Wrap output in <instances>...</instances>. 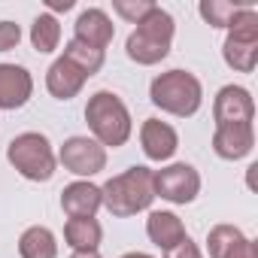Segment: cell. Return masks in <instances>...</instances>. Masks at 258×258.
Returning <instances> with one entry per match:
<instances>
[{
    "label": "cell",
    "instance_id": "1",
    "mask_svg": "<svg viewBox=\"0 0 258 258\" xmlns=\"http://www.w3.org/2000/svg\"><path fill=\"white\" fill-rule=\"evenodd\" d=\"M85 121L100 146H124L131 137V112L121 103L118 94L112 91H97L91 94L85 106Z\"/></svg>",
    "mask_w": 258,
    "mask_h": 258
},
{
    "label": "cell",
    "instance_id": "2",
    "mask_svg": "<svg viewBox=\"0 0 258 258\" xmlns=\"http://www.w3.org/2000/svg\"><path fill=\"white\" fill-rule=\"evenodd\" d=\"M100 198H103V207L112 216H118V219L134 216L140 210H149V204L155 201L152 170L149 167H131V170H124L121 176H112L100 188Z\"/></svg>",
    "mask_w": 258,
    "mask_h": 258
},
{
    "label": "cell",
    "instance_id": "3",
    "mask_svg": "<svg viewBox=\"0 0 258 258\" xmlns=\"http://www.w3.org/2000/svg\"><path fill=\"white\" fill-rule=\"evenodd\" d=\"M170 40H173V16L164 13L161 7H155L149 16H143L137 22V31L127 37L124 49H127L131 61L149 67V64H158L161 58H167Z\"/></svg>",
    "mask_w": 258,
    "mask_h": 258
},
{
    "label": "cell",
    "instance_id": "4",
    "mask_svg": "<svg viewBox=\"0 0 258 258\" xmlns=\"http://www.w3.org/2000/svg\"><path fill=\"white\" fill-rule=\"evenodd\" d=\"M201 97H204V88L198 82V76L185 73V70H170V73H161L158 79H152V103L161 106L164 112H173V115H195L198 106H201Z\"/></svg>",
    "mask_w": 258,
    "mask_h": 258
},
{
    "label": "cell",
    "instance_id": "5",
    "mask_svg": "<svg viewBox=\"0 0 258 258\" xmlns=\"http://www.w3.org/2000/svg\"><path fill=\"white\" fill-rule=\"evenodd\" d=\"M225 64L240 70V73H252L258 64V16L255 10L243 7L234 22L228 25V40L222 46Z\"/></svg>",
    "mask_w": 258,
    "mask_h": 258
},
{
    "label": "cell",
    "instance_id": "6",
    "mask_svg": "<svg viewBox=\"0 0 258 258\" xmlns=\"http://www.w3.org/2000/svg\"><path fill=\"white\" fill-rule=\"evenodd\" d=\"M7 158L25 179H34V182H46L55 173V152H52L49 140L34 131L19 134L7 149Z\"/></svg>",
    "mask_w": 258,
    "mask_h": 258
},
{
    "label": "cell",
    "instance_id": "7",
    "mask_svg": "<svg viewBox=\"0 0 258 258\" xmlns=\"http://www.w3.org/2000/svg\"><path fill=\"white\" fill-rule=\"evenodd\" d=\"M152 191L170 204H191L201 191V176L191 164H170L152 173Z\"/></svg>",
    "mask_w": 258,
    "mask_h": 258
},
{
    "label": "cell",
    "instance_id": "8",
    "mask_svg": "<svg viewBox=\"0 0 258 258\" xmlns=\"http://www.w3.org/2000/svg\"><path fill=\"white\" fill-rule=\"evenodd\" d=\"M58 158L76 176H94L106 167V149L97 140H88V137H70L61 146Z\"/></svg>",
    "mask_w": 258,
    "mask_h": 258
},
{
    "label": "cell",
    "instance_id": "9",
    "mask_svg": "<svg viewBox=\"0 0 258 258\" xmlns=\"http://www.w3.org/2000/svg\"><path fill=\"white\" fill-rule=\"evenodd\" d=\"M213 115H216V127H222V124H252L255 100H252V94H249L246 88H240V85H225V88L216 94Z\"/></svg>",
    "mask_w": 258,
    "mask_h": 258
},
{
    "label": "cell",
    "instance_id": "10",
    "mask_svg": "<svg viewBox=\"0 0 258 258\" xmlns=\"http://www.w3.org/2000/svg\"><path fill=\"white\" fill-rule=\"evenodd\" d=\"M207 246L213 258H258L255 243L243 237V231H237L234 225H216L207 237Z\"/></svg>",
    "mask_w": 258,
    "mask_h": 258
},
{
    "label": "cell",
    "instance_id": "11",
    "mask_svg": "<svg viewBox=\"0 0 258 258\" xmlns=\"http://www.w3.org/2000/svg\"><path fill=\"white\" fill-rule=\"evenodd\" d=\"M140 143H143V152L152 161H167L179 149L176 131H173L167 121H161V118H146L143 121V127H140Z\"/></svg>",
    "mask_w": 258,
    "mask_h": 258
},
{
    "label": "cell",
    "instance_id": "12",
    "mask_svg": "<svg viewBox=\"0 0 258 258\" xmlns=\"http://www.w3.org/2000/svg\"><path fill=\"white\" fill-rule=\"evenodd\" d=\"M34 91V79L25 67L0 64V109H19L28 103Z\"/></svg>",
    "mask_w": 258,
    "mask_h": 258
},
{
    "label": "cell",
    "instance_id": "13",
    "mask_svg": "<svg viewBox=\"0 0 258 258\" xmlns=\"http://www.w3.org/2000/svg\"><path fill=\"white\" fill-rule=\"evenodd\" d=\"M255 146V131L252 124H222L216 127L213 134V149L219 158H228V161H237L243 155H249Z\"/></svg>",
    "mask_w": 258,
    "mask_h": 258
},
{
    "label": "cell",
    "instance_id": "14",
    "mask_svg": "<svg viewBox=\"0 0 258 258\" xmlns=\"http://www.w3.org/2000/svg\"><path fill=\"white\" fill-rule=\"evenodd\" d=\"M85 79H88V76H85L76 64H70L67 58H58V61L49 67V73H46V88H49L52 97L70 100V97H76V94L82 91Z\"/></svg>",
    "mask_w": 258,
    "mask_h": 258
},
{
    "label": "cell",
    "instance_id": "15",
    "mask_svg": "<svg viewBox=\"0 0 258 258\" xmlns=\"http://www.w3.org/2000/svg\"><path fill=\"white\" fill-rule=\"evenodd\" d=\"M100 204H103L100 188L91 182H70L61 191V207L70 219H94Z\"/></svg>",
    "mask_w": 258,
    "mask_h": 258
},
{
    "label": "cell",
    "instance_id": "16",
    "mask_svg": "<svg viewBox=\"0 0 258 258\" xmlns=\"http://www.w3.org/2000/svg\"><path fill=\"white\" fill-rule=\"evenodd\" d=\"M112 34H115V28H112V22L106 19L103 10H85V13H79V19H76V37H73V40H79V43H85V46L103 52V49L109 46Z\"/></svg>",
    "mask_w": 258,
    "mask_h": 258
},
{
    "label": "cell",
    "instance_id": "17",
    "mask_svg": "<svg viewBox=\"0 0 258 258\" xmlns=\"http://www.w3.org/2000/svg\"><path fill=\"white\" fill-rule=\"evenodd\" d=\"M146 234H149V240H152L155 246H161V249L167 252V249H173L179 240H185V225L179 222V216L158 210V213H152V216L146 219Z\"/></svg>",
    "mask_w": 258,
    "mask_h": 258
},
{
    "label": "cell",
    "instance_id": "18",
    "mask_svg": "<svg viewBox=\"0 0 258 258\" xmlns=\"http://www.w3.org/2000/svg\"><path fill=\"white\" fill-rule=\"evenodd\" d=\"M19 252L22 258H55L58 255V243H55V234L43 225H34L22 234L19 240Z\"/></svg>",
    "mask_w": 258,
    "mask_h": 258
},
{
    "label": "cell",
    "instance_id": "19",
    "mask_svg": "<svg viewBox=\"0 0 258 258\" xmlns=\"http://www.w3.org/2000/svg\"><path fill=\"white\" fill-rule=\"evenodd\" d=\"M64 237L73 246V252H88V249H97L103 231L94 219H70L64 228Z\"/></svg>",
    "mask_w": 258,
    "mask_h": 258
},
{
    "label": "cell",
    "instance_id": "20",
    "mask_svg": "<svg viewBox=\"0 0 258 258\" xmlns=\"http://www.w3.org/2000/svg\"><path fill=\"white\" fill-rule=\"evenodd\" d=\"M58 40H61V25L55 16H37V22L31 25V43L37 52H55L58 49Z\"/></svg>",
    "mask_w": 258,
    "mask_h": 258
},
{
    "label": "cell",
    "instance_id": "21",
    "mask_svg": "<svg viewBox=\"0 0 258 258\" xmlns=\"http://www.w3.org/2000/svg\"><path fill=\"white\" fill-rule=\"evenodd\" d=\"M64 58H67L70 64H76L85 76H91V73H97V70L103 67V52H100V49H91V46H85V43H79V40H70V43L64 46Z\"/></svg>",
    "mask_w": 258,
    "mask_h": 258
},
{
    "label": "cell",
    "instance_id": "22",
    "mask_svg": "<svg viewBox=\"0 0 258 258\" xmlns=\"http://www.w3.org/2000/svg\"><path fill=\"white\" fill-rule=\"evenodd\" d=\"M198 10H201V16H204L207 25H213V28H228V25L234 22V16H237L243 7H240V4H231V0H207V4H201Z\"/></svg>",
    "mask_w": 258,
    "mask_h": 258
},
{
    "label": "cell",
    "instance_id": "23",
    "mask_svg": "<svg viewBox=\"0 0 258 258\" xmlns=\"http://www.w3.org/2000/svg\"><path fill=\"white\" fill-rule=\"evenodd\" d=\"M112 10L121 19H127L131 25H137L143 16H149L155 10V4H152V0H112Z\"/></svg>",
    "mask_w": 258,
    "mask_h": 258
},
{
    "label": "cell",
    "instance_id": "24",
    "mask_svg": "<svg viewBox=\"0 0 258 258\" xmlns=\"http://www.w3.org/2000/svg\"><path fill=\"white\" fill-rule=\"evenodd\" d=\"M19 40H22V28L16 22H0V52L16 49Z\"/></svg>",
    "mask_w": 258,
    "mask_h": 258
},
{
    "label": "cell",
    "instance_id": "25",
    "mask_svg": "<svg viewBox=\"0 0 258 258\" xmlns=\"http://www.w3.org/2000/svg\"><path fill=\"white\" fill-rule=\"evenodd\" d=\"M164 258H201V249L185 237V240H179L173 249H167V255Z\"/></svg>",
    "mask_w": 258,
    "mask_h": 258
},
{
    "label": "cell",
    "instance_id": "26",
    "mask_svg": "<svg viewBox=\"0 0 258 258\" xmlns=\"http://www.w3.org/2000/svg\"><path fill=\"white\" fill-rule=\"evenodd\" d=\"M46 7L55 10V13H67V10H73V0H49Z\"/></svg>",
    "mask_w": 258,
    "mask_h": 258
},
{
    "label": "cell",
    "instance_id": "27",
    "mask_svg": "<svg viewBox=\"0 0 258 258\" xmlns=\"http://www.w3.org/2000/svg\"><path fill=\"white\" fill-rule=\"evenodd\" d=\"M70 258H100V255H97V249H88V252H73Z\"/></svg>",
    "mask_w": 258,
    "mask_h": 258
},
{
    "label": "cell",
    "instance_id": "28",
    "mask_svg": "<svg viewBox=\"0 0 258 258\" xmlns=\"http://www.w3.org/2000/svg\"><path fill=\"white\" fill-rule=\"evenodd\" d=\"M121 258H152V255H143V252H127V255H121Z\"/></svg>",
    "mask_w": 258,
    "mask_h": 258
}]
</instances>
